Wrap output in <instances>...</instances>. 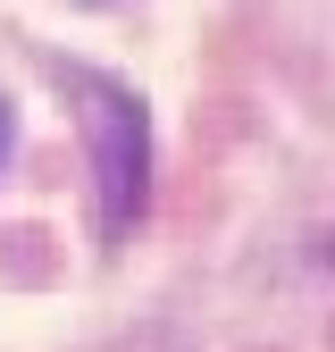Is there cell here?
Segmentation results:
<instances>
[{
  "label": "cell",
  "mask_w": 335,
  "mask_h": 352,
  "mask_svg": "<svg viewBox=\"0 0 335 352\" xmlns=\"http://www.w3.org/2000/svg\"><path fill=\"white\" fill-rule=\"evenodd\" d=\"M76 118H84V143H93V176H101V218L109 235H126L143 218V185H151V118L143 101L109 76H76Z\"/></svg>",
  "instance_id": "1"
},
{
  "label": "cell",
  "mask_w": 335,
  "mask_h": 352,
  "mask_svg": "<svg viewBox=\"0 0 335 352\" xmlns=\"http://www.w3.org/2000/svg\"><path fill=\"white\" fill-rule=\"evenodd\" d=\"M9 135H17V118H9V101H0V160H9Z\"/></svg>",
  "instance_id": "2"
}]
</instances>
